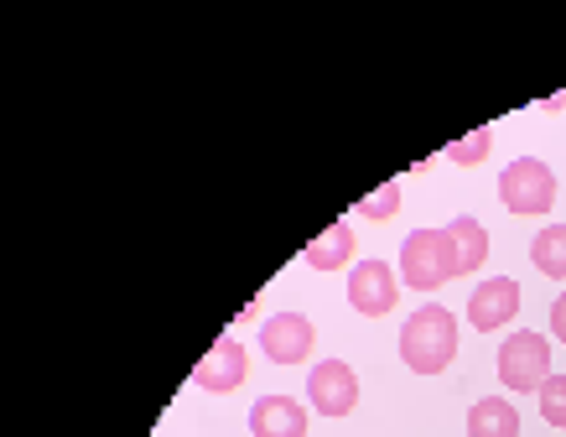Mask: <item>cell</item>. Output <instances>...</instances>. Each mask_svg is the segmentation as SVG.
<instances>
[{"mask_svg":"<svg viewBox=\"0 0 566 437\" xmlns=\"http://www.w3.org/2000/svg\"><path fill=\"white\" fill-rule=\"evenodd\" d=\"M307 396H312V412H317V417H348V412L359 406V375H354V365H344V360H323V365H312Z\"/></svg>","mask_w":566,"mask_h":437,"instance_id":"cell-6","label":"cell"},{"mask_svg":"<svg viewBox=\"0 0 566 437\" xmlns=\"http://www.w3.org/2000/svg\"><path fill=\"white\" fill-rule=\"evenodd\" d=\"M520 302H525V292H520L515 277H489L473 287V302H468V323H473V333H499L510 329L520 313Z\"/></svg>","mask_w":566,"mask_h":437,"instance_id":"cell-5","label":"cell"},{"mask_svg":"<svg viewBox=\"0 0 566 437\" xmlns=\"http://www.w3.org/2000/svg\"><path fill=\"white\" fill-rule=\"evenodd\" d=\"M395 209H400V188H395V183H385V188H375L369 198H359V209H354V214H364V219H390Z\"/></svg>","mask_w":566,"mask_h":437,"instance_id":"cell-17","label":"cell"},{"mask_svg":"<svg viewBox=\"0 0 566 437\" xmlns=\"http://www.w3.org/2000/svg\"><path fill=\"white\" fill-rule=\"evenodd\" d=\"M499 198L520 219H541V214L556 209V173L541 157H515L499 173Z\"/></svg>","mask_w":566,"mask_h":437,"instance_id":"cell-3","label":"cell"},{"mask_svg":"<svg viewBox=\"0 0 566 437\" xmlns=\"http://www.w3.org/2000/svg\"><path fill=\"white\" fill-rule=\"evenodd\" d=\"M260 350H265L271 365H302L317 350V329H312L307 313H275L260 329Z\"/></svg>","mask_w":566,"mask_h":437,"instance_id":"cell-7","label":"cell"},{"mask_svg":"<svg viewBox=\"0 0 566 437\" xmlns=\"http://www.w3.org/2000/svg\"><path fill=\"white\" fill-rule=\"evenodd\" d=\"M531 261L541 277L551 281H566V225H546L541 235L531 240Z\"/></svg>","mask_w":566,"mask_h":437,"instance_id":"cell-14","label":"cell"},{"mask_svg":"<svg viewBox=\"0 0 566 437\" xmlns=\"http://www.w3.org/2000/svg\"><path fill=\"white\" fill-rule=\"evenodd\" d=\"M468 433L473 437H520V412L510 396H483L468 412Z\"/></svg>","mask_w":566,"mask_h":437,"instance_id":"cell-11","label":"cell"},{"mask_svg":"<svg viewBox=\"0 0 566 437\" xmlns=\"http://www.w3.org/2000/svg\"><path fill=\"white\" fill-rule=\"evenodd\" d=\"M452 277H463V261H458V246H452L447 225L406 235V246H400V281L411 292H437Z\"/></svg>","mask_w":566,"mask_h":437,"instance_id":"cell-2","label":"cell"},{"mask_svg":"<svg viewBox=\"0 0 566 437\" xmlns=\"http://www.w3.org/2000/svg\"><path fill=\"white\" fill-rule=\"evenodd\" d=\"M535 396H541V417H546L551 427H566V375H551Z\"/></svg>","mask_w":566,"mask_h":437,"instance_id":"cell-16","label":"cell"},{"mask_svg":"<svg viewBox=\"0 0 566 437\" xmlns=\"http://www.w3.org/2000/svg\"><path fill=\"white\" fill-rule=\"evenodd\" d=\"M447 235H452V246H458V261H463V277H473L483 261H489V229L473 219V214H458L452 225H447Z\"/></svg>","mask_w":566,"mask_h":437,"instance_id":"cell-13","label":"cell"},{"mask_svg":"<svg viewBox=\"0 0 566 437\" xmlns=\"http://www.w3.org/2000/svg\"><path fill=\"white\" fill-rule=\"evenodd\" d=\"M192 385H203L213 396H229L244 385V344L240 339H213V350L192 365Z\"/></svg>","mask_w":566,"mask_h":437,"instance_id":"cell-9","label":"cell"},{"mask_svg":"<svg viewBox=\"0 0 566 437\" xmlns=\"http://www.w3.org/2000/svg\"><path fill=\"white\" fill-rule=\"evenodd\" d=\"M400 302V277L390 271V261H359L348 277V308L364 318H385Z\"/></svg>","mask_w":566,"mask_h":437,"instance_id":"cell-8","label":"cell"},{"mask_svg":"<svg viewBox=\"0 0 566 437\" xmlns=\"http://www.w3.org/2000/svg\"><path fill=\"white\" fill-rule=\"evenodd\" d=\"M551 329H556V339L566 344V298H556L551 302Z\"/></svg>","mask_w":566,"mask_h":437,"instance_id":"cell-18","label":"cell"},{"mask_svg":"<svg viewBox=\"0 0 566 437\" xmlns=\"http://www.w3.org/2000/svg\"><path fill=\"white\" fill-rule=\"evenodd\" d=\"M359 250V240H354V229H348V219H338V225H327L317 240L307 246V266L312 271H338V266H348V256Z\"/></svg>","mask_w":566,"mask_h":437,"instance_id":"cell-12","label":"cell"},{"mask_svg":"<svg viewBox=\"0 0 566 437\" xmlns=\"http://www.w3.org/2000/svg\"><path fill=\"white\" fill-rule=\"evenodd\" d=\"M400 360L416 375H442L452 360H458V318L447 313L442 302H427L406 318L400 329Z\"/></svg>","mask_w":566,"mask_h":437,"instance_id":"cell-1","label":"cell"},{"mask_svg":"<svg viewBox=\"0 0 566 437\" xmlns=\"http://www.w3.org/2000/svg\"><path fill=\"white\" fill-rule=\"evenodd\" d=\"M489 152H494V131L479 125L473 136H463V141H452V146H447V162H458V167H479Z\"/></svg>","mask_w":566,"mask_h":437,"instance_id":"cell-15","label":"cell"},{"mask_svg":"<svg viewBox=\"0 0 566 437\" xmlns=\"http://www.w3.org/2000/svg\"><path fill=\"white\" fill-rule=\"evenodd\" d=\"M551 381V339L520 329L515 339L499 344V385L504 391H541Z\"/></svg>","mask_w":566,"mask_h":437,"instance_id":"cell-4","label":"cell"},{"mask_svg":"<svg viewBox=\"0 0 566 437\" xmlns=\"http://www.w3.org/2000/svg\"><path fill=\"white\" fill-rule=\"evenodd\" d=\"M307 406L292 396H260L250 406V433L255 437H307Z\"/></svg>","mask_w":566,"mask_h":437,"instance_id":"cell-10","label":"cell"}]
</instances>
